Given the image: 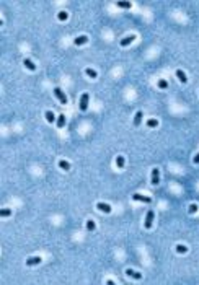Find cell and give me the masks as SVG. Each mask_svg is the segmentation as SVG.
Instances as JSON below:
<instances>
[{
    "label": "cell",
    "mask_w": 199,
    "mask_h": 285,
    "mask_svg": "<svg viewBox=\"0 0 199 285\" xmlns=\"http://www.w3.org/2000/svg\"><path fill=\"white\" fill-rule=\"evenodd\" d=\"M153 217H155V212H153V210H148V212H147V215H145V223H144V226H145L147 230H150V228H152Z\"/></svg>",
    "instance_id": "obj_1"
},
{
    "label": "cell",
    "mask_w": 199,
    "mask_h": 285,
    "mask_svg": "<svg viewBox=\"0 0 199 285\" xmlns=\"http://www.w3.org/2000/svg\"><path fill=\"white\" fill-rule=\"evenodd\" d=\"M88 100H90V95L88 93H83L82 96H80V111H85L88 109Z\"/></svg>",
    "instance_id": "obj_2"
},
{
    "label": "cell",
    "mask_w": 199,
    "mask_h": 285,
    "mask_svg": "<svg viewBox=\"0 0 199 285\" xmlns=\"http://www.w3.org/2000/svg\"><path fill=\"white\" fill-rule=\"evenodd\" d=\"M54 95H56V98L61 101L62 104H67V96H65V93H64L61 88H57L56 86V88H54Z\"/></svg>",
    "instance_id": "obj_3"
},
{
    "label": "cell",
    "mask_w": 199,
    "mask_h": 285,
    "mask_svg": "<svg viewBox=\"0 0 199 285\" xmlns=\"http://www.w3.org/2000/svg\"><path fill=\"white\" fill-rule=\"evenodd\" d=\"M132 200H139V202L150 204V202H152V197H148V195H142V194H132Z\"/></svg>",
    "instance_id": "obj_4"
},
{
    "label": "cell",
    "mask_w": 199,
    "mask_h": 285,
    "mask_svg": "<svg viewBox=\"0 0 199 285\" xmlns=\"http://www.w3.org/2000/svg\"><path fill=\"white\" fill-rule=\"evenodd\" d=\"M41 257H39V256H31V257H28V259H26V265H30V267H31V265H38V264H41Z\"/></svg>",
    "instance_id": "obj_5"
},
{
    "label": "cell",
    "mask_w": 199,
    "mask_h": 285,
    "mask_svg": "<svg viewBox=\"0 0 199 285\" xmlns=\"http://www.w3.org/2000/svg\"><path fill=\"white\" fill-rule=\"evenodd\" d=\"M96 209L98 210H100V212H105V214H109V212H111V205H109V204H105V202H98V204H96Z\"/></svg>",
    "instance_id": "obj_6"
},
{
    "label": "cell",
    "mask_w": 199,
    "mask_h": 285,
    "mask_svg": "<svg viewBox=\"0 0 199 285\" xmlns=\"http://www.w3.org/2000/svg\"><path fill=\"white\" fill-rule=\"evenodd\" d=\"M158 183H160V171H158V168H153L152 170V184L157 186Z\"/></svg>",
    "instance_id": "obj_7"
},
{
    "label": "cell",
    "mask_w": 199,
    "mask_h": 285,
    "mask_svg": "<svg viewBox=\"0 0 199 285\" xmlns=\"http://www.w3.org/2000/svg\"><path fill=\"white\" fill-rule=\"evenodd\" d=\"M126 274H127L129 277L136 279V280H140V279H142V274H140V272H137V270H134V269H126Z\"/></svg>",
    "instance_id": "obj_8"
},
{
    "label": "cell",
    "mask_w": 199,
    "mask_h": 285,
    "mask_svg": "<svg viewBox=\"0 0 199 285\" xmlns=\"http://www.w3.org/2000/svg\"><path fill=\"white\" fill-rule=\"evenodd\" d=\"M87 42H88V38L85 34L75 38V41H74V44H75V46H83V44H87Z\"/></svg>",
    "instance_id": "obj_9"
},
{
    "label": "cell",
    "mask_w": 199,
    "mask_h": 285,
    "mask_svg": "<svg viewBox=\"0 0 199 285\" xmlns=\"http://www.w3.org/2000/svg\"><path fill=\"white\" fill-rule=\"evenodd\" d=\"M132 41H136V36L134 34H131V36H127V38H124V39H121V42L119 44L123 46V47H126V46H129Z\"/></svg>",
    "instance_id": "obj_10"
},
{
    "label": "cell",
    "mask_w": 199,
    "mask_h": 285,
    "mask_svg": "<svg viewBox=\"0 0 199 285\" xmlns=\"http://www.w3.org/2000/svg\"><path fill=\"white\" fill-rule=\"evenodd\" d=\"M176 77H178V80L181 82V83H186V82H188V77H186V73H184L181 69L176 70Z\"/></svg>",
    "instance_id": "obj_11"
},
{
    "label": "cell",
    "mask_w": 199,
    "mask_h": 285,
    "mask_svg": "<svg viewBox=\"0 0 199 285\" xmlns=\"http://www.w3.org/2000/svg\"><path fill=\"white\" fill-rule=\"evenodd\" d=\"M142 111H137V113H136V116H134V125H136V127H139V125H140V122H142Z\"/></svg>",
    "instance_id": "obj_12"
},
{
    "label": "cell",
    "mask_w": 199,
    "mask_h": 285,
    "mask_svg": "<svg viewBox=\"0 0 199 285\" xmlns=\"http://www.w3.org/2000/svg\"><path fill=\"white\" fill-rule=\"evenodd\" d=\"M23 64H25V67L28 70H31V72H33V70H36V65H34V62H33L31 59H25V60H23Z\"/></svg>",
    "instance_id": "obj_13"
},
{
    "label": "cell",
    "mask_w": 199,
    "mask_h": 285,
    "mask_svg": "<svg viewBox=\"0 0 199 285\" xmlns=\"http://www.w3.org/2000/svg\"><path fill=\"white\" fill-rule=\"evenodd\" d=\"M59 168H61V170H64V171H69V170H70V163H69V161H65V160H61V161H59Z\"/></svg>",
    "instance_id": "obj_14"
},
{
    "label": "cell",
    "mask_w": 199,
    "mask_h": 285,
    "mask_svg": "<svg viewBox=\"0 0 199 285\" xmlns=\"http://www.w3.org/2000/svg\"><path fill=\"white\" fill-rule=\"evenodd\" d=\"M44 116H46V121H47V122H51V124L56 121V116H54V113H52V111H46V113H44Z\"/></svg>",
    "instance_id": "obj_15"
},
{
    "label": "cell",
    "mask_w": 199,
    "mask_h": 285,
    "mask_svg": "<svg viewBox=\"0 0 199 285\" xmlns=\"http://www.w3.org/2000/svg\"><path fill=\"white\" fill-rule=\"evenodd\" d=\"M64 125H65V116L59 114V117H57V127H59V129H62Z\"/></svg>",
    "instance_id": "obj_16"
},
{
    "label": "cell",
    "mask_w": 199,
    "mask_h": 285,
    "mask_svg": "<svg viewBox=\"0 0 199 285\" xmlns=\"http://www.w3.org/2000/svg\"><path fill=\"white\" fill-rule=\"evenodd\" d=\"M85 73H87V75H88V77H90V78H96V77H98V73H96V70H93V69H90V67H88V69H85Z\"/></svg>",
    "instance_id": "obj_17"
},
{
    "label": "cell",
    "mask_w": 199,
    "mask_h": 285,
    "mask_svg": "<svg viewBox=\"0 0 199 285\" xmlns=\"http://www.w3.org/2000/svg\"><path fill=\"white\" fill-rule=\"evenodd\" d=\"M116 166L119 168V170H123V168H124V158H123V155H117V158H116Z\"/></svg>",
    "instance_id": "obj_18"
},
{
    "label": "cell",
    "mask_w": 199,
    "mask_h": 285,
    "mask_svg": "<svg viewBox=\"0 0 199 285\" xmlns=\"http://www.w3.org/2000/svg\"><path fill=\"white\" fill-rule=\"evenodd\" d=\"M176 253H178V254H184V253H188V246L176 245Z\"/></svg>",
    "instance_id": "obj_19"
},
{
    "label": "cell",
    "mask_w": 199,
    "mask_h": 285,
    "mask_svg": "<svg viewBox=\"0 0 199 285\" xmlns=\"http://www.w3.org/2000/svg\"><path fill=\"white\" fill-rule=\"evenodd\" d=\"M67 18H69V13H67V11H59V13H57V20L65 21Z\"/></svg>",
    "instance_id": "obj_20"
},
{
    "label": "cell",
    "mask_w": 199,
    "mask_h": 285,
    "mask_svg": "<svg viewBox=\"0 0 199 285\" xmlns=\"http://www.w3.org/2000/svg\"><path fill=\"white\" fill-rule=\"evenodd\" d=\"M157 85H158V88H162V90H167V88H168V82H167V80H158Z\"/></svg>",
    "instance_id": "obj_21"
},
{
    "label": "cell",
    "mask_w": 199,
    "mask_h": 285,
    "mask_svg": "<svg viewBox=\"0 0 199 285\" xmlns=\"http://www.w3.org/2000/svg\"><path fill=\"white\" fill-rule=\"evenodd\" d=\"M95 228H96L95 222H93V220H88V222H87V230H88V231H95Z\"/></svg>",
    "instance_id": "obj_22"
},
{
    "label": "cell",
    "mask_w": 199,
    "mask_h": 285,
    "mask_svg": "<svg viewBox=\"0 0 199 285\" xmlns=\"http://www.w3.org/2000/svg\"><path fill=\"white\" fill-rule=\"evenodd\" d=\"M11 215V210L10 209H2V210H0V217H3V218H5V217H10Z\"/></svg>",
    "instance_id": "obj_23"
},
{
    "label": "cell",
    "mask_w": 199,
    "mask_h": 285,
    "mask_svg": "<svg viewBox=\"0 0 199 285\" xmlns=\"http://www.w3.org/2000/svg\"><path fill=\"white\" fill-rule=\"evenodd\" d=\"M119 8H131V2H117Z\"/></svg>",
    "instance_id": "obj_24"
},
{
    "label": "cell",
    "mask_w": 199,
    "mask_h": 285,
    "mask_svg": "<svg viewBox=\"0 0 199 285\" xmlns=\"http://www.w3.org/2000/svg\"><path fill=\"white\" fill-rule=\"evenodd\" d=\"M157 125H158L157 119H148L147 121V127H157Z\"/></svg>",
    "instance_id": "obj_25"
},
{
    "label": "cell",
    "mask_w": 199,
    "mask_h": 285,
    "mask_svg": "<svg viewBox=\"0 0 199 285\" xmlns=\"http://www.w3.org/2000/svg\"><path fill=\"white\" fill-rule=\"evenodd\" d=\"M188 212L189 214H196V212H198V204H191L189 205V209H188Z\"/></svg>",
    "instance_id": "obj_26"
},
{
    "label": "cell",
    "mask_w": 199,
    "mask_h": 285,
    "mask_svg": "<svg viewBox=\"0 0 199 285\" xmlns=\"http://www.w3.org/2000/svg\"><path fill=\"white\" fill-rule=\"evenodd\" d=\"M193 161H194V163H196V165H199V153H196V155H194Z\"/></svg>",
    "instance_id": "obj_27"
},
{
    "label": "cell",
    "mask_w": 199,
    "mask_h": 285,
    "mask_svg": "<svg viewBox=\"0 0 199 285\" xmlns=\"http://www.w3.org/2000/svg\"><path fill=\"white\" fill-rule=\"evenodd\" d=\"M106 285H116V284H114L113 280H106Z\"/></svg>",
    "instance_id": "obj_28"
}]
</instances>
